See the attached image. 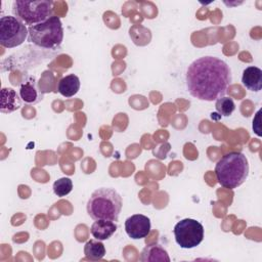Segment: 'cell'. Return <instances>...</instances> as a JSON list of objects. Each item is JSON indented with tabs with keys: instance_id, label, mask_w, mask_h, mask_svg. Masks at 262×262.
<instances>
[{
	"instance_id": "6da1fadb",
	"label": "cell",
	"mask_w": 262,
	"mask_h": 262,
	"mask_svg": "<svg viewBox=\"0 0 262 262\" xmlns=\"http://www.w3.org/2000/svg\"><path fill=\"white\" fill-rule=\"evenodd\" d=\"M185 80L191 96L213 101L226 94L232 77L231 70L224 60L215 56H203L188 66Z\"/></svg>"
},
{
	"instance_id": "7a4b0ae2",
	"label": "cell",
	"mask_w": 262,
	"mask_h": 262,
	"mask_svg": "<svg viewBox=\"0 0 262 262\" xmlns=\"http://www.w3.org/2000/svg\"><path fill=\"white\" fill-rule=\"evenodd\" d=\"M249 174V162L247 157L239 151H231L224 155L215 166V175L218 183L229 189L241 186Z\"/></svg>"
},
{
	"instance_id": "3957f363",
	"label": "cell",
	"mask_w": 262,
	"mask_h": 262,
	"mask_svg": "<svg viewBox=\"0 0 262 262\" xmlns=\"http://www.w3.org/2000/svg\"><path fill=\"white\" fill-rule=\"evenodd\" d=\"M86 209L93 220L118 221L122 210V198L114 188L101 187L92 192Z\"/></svg>"
},
{
	"instance_id": "277c9868",
	"label": "cell",
	"mask_w": 262,
	"mask_h": 262,
	"mask_svg": "<svg viewBox=\"0 0 262 262\" xmlns=\"http://www.w3.org/2000/svg\"><path fill=\"white\" fill-rule=\"evenodd\" d=\"M28 40L42 48L55 49L63 40V28L58 16H51L47 20L28 27Z\"/></svg>"
},
{
	"instance_id": "5b68a950",
	"label": "cell",
	"mask_w": 262,
	"mask_h": 262,
	"mask_svg": "<svg viewBox=\"0 0 262 262\" xmlns=\"http://www.w3.org/2000/svg\"><path fill=\"white\" fill-rule=\"evenodd\" d=\"M12 12L16 18L30 27L53 16V2L49 0H16L12 4Z\"/></svg>"
},
{
	"instance_id": "8992f818",
	"label": "cell",
	"mask_w": 262,
	"mask_h": 262,
	"mask_svg": "<svg viewBox=\"0 0 262 262\" xmlns=\"http://www.w3.org/2000/svg\"><path fill=\"white\" fill-rule=\"evenodd\" d=\"M173 233L180 248L192 249L203 242L204 226L195 219L185 218L176 223Z\"/></svg>"
},
{
	"instance_id": "52a82bcc",
	"label": "cell",
	"mask_w": 262,
	"mask_h": 262,
	"mask_svg": "<svg viewBox=\"0 0 262 262\" xmlns=\"http://www.w3.org/2000/svg\"><path fill=\"white\" fill-rule=\"evenodd\" d=\"M29 36L28 28L14 15L0 18V44L5 48H13L25 42Z\"/></svg>"
},
{
	"instance_id": "ba28073f",
	"label": "cell",
	"mask_w": 262,
	"mask_h": 262,
	"mask_svg": "<svg viewBox=\"0 0 262 262\" xmlns=\"http://www.w3.org/2000/svg\"><path fill=\"white\" fill-rule=\"evenodd\" d=\"M125 230L133 239L144 238L150 232V220L145 215L134 214L126 219Z\"/></svg>"
},
{
	"instance_id": "9c48e42d",
	"label": "cell",
	"mask_w": 262,
	"mask_h": 262,
	"mask_svg": "<svg viewBox=\"0 0 262 262\" xmlns=\"http://www.w3.org/2000/svg\"><path fill=\"white\" fill-rule=\"evenodd\" d=\"M21 106V98L12 88L1 89L0 111L5 114L12 113Z\"/></svg>"
},
{
	"instance_id": "30bf717a",
	"label": "cell",
	"mask_w": 262,
	"mask_h": 262,
	"mask_svg": "<svg viewBox=\"0 0 262 262\" xmlns=\"http://www.w3.org/2000/svg\"><path fill=\"white\" fill-rule=\"evenodd\" d=\"M242 83L248 90L258 92L262 88V71L257 67H248L243 72Z\"/></svg>"
},
{
	"instance_id": "8fae6325",
	"label": "cell",
	"mask_w": 262,
	"mask_h": 262,
	"mask_svg": "<svg viewBox=\"0 0 262 262\" xmlns=\"http://www.w3.org/2000/svg\"><path fill=\"white\" fill-rule=\"evenodd\" d=\"M140 261L142 262H170L168 252L158 244H151L146 246L140 254Z\"/></svg>"
},
{
	"instance_id": "7c38bea8",
	"label": "cell",
	"mask_w": 262,
	"mask_h": 262,
	"mask_svg": "<svg viewBox=\"0 0 262 262\" xmlns=\"http://www.w3.org/2000/svg\"><path fill=\"white\" fill-rule=\"evenodd\" d=\"M117 230V224L110 220H95L91 225L90 232L96 239L104 241L110 238Z\"/></svg>"
},
{
	"instance_id": "4fadbf2b",
	"label": "cell",
	"mask_w": 262,
	"mask_h": 262,
	"mask_svg": "<svg viewBox=\"0 0 262 262\" xmlns=\"http://www.w3.org/2000/svg\"><path fill=\"white\" fill-rule=\"evenodd\" d=\"M80 90V79L74 74L61 78L57 85V91L64 97H72Z\"/></svg>"
},
{
	"instance_id": "5bb4252c",
	"label": "cell",
	"mask_w": 262,
	"mask_h": 262,
	"mask_svg": "<svg viewBox=\"0 0 262 262\" xmlns=\"http://www.w3.org/2000/svg\"><path fill=\"white\" fill-rule=\"evenodd\" d=\"M19 96L24 102L29 104L37 103L42 99V95L40 94L36 83L33 81H27L20 85Z\"/></svg>"
},
{
	"instance_id": "9a60e30c",
	"label": "cell",
	"mask_w": 262,
	"mask_h": 262,
	"mask_svg": "<svg viewBox=\"0 0 262 262\" xmlns=\"http://www.w3.org/2000/svg\"><path fill=\"white\" fill-rule=\"evenodd\" d=\"M84 254L87 259L100 260L105 255L104 245L99 239H90L84 246Z\"/></svg>"
},
{
	"instance_id": "2e32d148",
	"label": "cell",
	"mask_w": 262,
	"mask_h": 262,
	"mask_svg": "<svg viewBox=\"0 0 262 262\" xmlns=\"http://www.w3.org/2000/svg\"><path fill=\"white\" fill-rule=\"evenodd\" d=\"M215 101H216V103H215L216 111L218 112V114H220L223 117L230 116L235 110V104H234L232 98H230V97L222 96Z\"/></svg>"
},
{
	"instance_id": "e0dca14e",
	"label": "cell",
	"mask_w": 262,
	"mask_h": 262,
	"mask_svg": "<svg viewBox=\"0 0 262 262\" xmlns=\"http://www.w3.org/2000/svg\"><path fill=\"white\" fill-rule=\"evenodd\" d=\"M72 189L73 182L69 177L59 178L53 183V191L59 198L68 195L72 191Z\"/></svg>"
}]
</instances>
